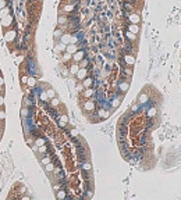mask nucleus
Masks as SVG:
<instances>
[{
	"label": "nucleus",
	"instance_id": "obj_15",
	"mask_svg": "<svg viewBox=\"0 0 181 200\" xmlns=\"http://www.w3.org/2000/svg\"><path fill=\"white\" fill-rule=\"evenodd\" d=\"M63 33H64V31H63L60 26H57L56 29H55V32H53V39H55V43L60 40V38H61Z\"/></svg>",
	"mask_w": 181,
	"mask_h": 200
},
{
	"label": "nucleus",
	"instance_id": "obj_26",
	"mask_svg": "<svg viewBox=\"0 0 181 200\" xmlns=\"http://www.w3.org/2000/svg\"><path fill=\"white\" fill-rule=\"evenodd\" d=\"M8 14H11V8H10V6H6L4 8L0 10V18L6 17V15H8Z\"/></svg>",
	"mask_w": 181,
	"mask_h": 200
},
{
	"label": "nucleus",
	"instance_id": "obj_29",
	"mask_svg": "<svg viewBox=\"0 0 181 200\" xmlns=\"http://www.w3.org/2000/svg\"><path fill=\"white\" fill-rule=\"evenodd\" d=\"M20 115H21V118H22V119H25L28 115H29V108L24 106L22 108H21V111H20Z\"/></svg>",
	"mask_w": 181,
	"mask_h": 200
},
{
	"label": "nucleus",
	"instance_id": "obj_2",
	"mask_svg": "<svg viewBox=\"0 0 181 200\" xmlns=\"http://www.w3.org/2000/svg\"><path fill=\"white\" fill-rule=\"evenodd\" d=\"M15 24V18H14V15L13 14H8L6 17H3V18H0V25H1V28L3 29H8V28H13Z\"/></svg>",
	"mask_w": 181,
	"mask_h": 200
},
{
	"label": "nucleus",
	"instance_id": "obj_6",
	"mask_svg": "<svg viewBox=\"0 0 181 200\" xmlns=\"http://www.w3.org/2000/svg\"><path fill=\"white\" fill-rule=\"evenodd\" d=\"M117 89H119V92L121 94L127 93L128 89H130V81H128V79H123V81H120L119 85H117Z\"/></svg>",
	"mask_w": 181,
	"mask_h": 200
},
{
	"label": "nucleus",
	"instance_id": "obj_42",
	"mask_svg": "<svg viewBox=\"0 0 181 200\" xmlns=\"http://www.w3.org/2000/svg\"><path fill=\"white\" fill-rule=\"evenodd\" d=\"M14 60H15L17 64H21V63L24 61V54H17V57H15Z\"/></svg>",
	"mask_w": 181,
	"mask_h": 200
},
{
	"label": "nucleus",
	"instance_id": "obj_43",
	"mask_svg": "<svg viewBox=\"0 0 181 200\" xmlns=\"http://www.w3.org/2000/svg\"><path fill=\"white\" fill-rule=\"evenodd\" d=\"M6 106V97L3 96V93H0V108Z\"/></svg>",
	"mask_w": 181,
	"mask_h": 200
},
{
	"label": "nucleus",
	"instance_id": "obj_4",
	"mask_svg": "<svg viewBox=\"0 0 181 200\" xmlns=\"http://www.w3.org/2000/svg\"><path fill=\"white\" fill-rule=\"evenodd\" d=\"M95 107H96V103L92 99H85V101L82 103V108H84V111L87 112L95 111Z\"/></svg>",
	"mask_w": 181,
	"mask_h": 200
},
{
	"label": "nucleus",
	"instance_id": "obj_3",
	"mask_svg": "<svg viewBox=\"0 0 181 200\" xmlns=\"http://www.w3.org/2000/svg\"><path fill=\"white\" fill-rule=\"evenodd\" d=\"M127 21L128 24H139L141 22V15L138 11H127Z\"/></svg>",
	"mask_w": 181,
	"mask_h": 200
},
{
	"label": "nucleus",
	"instance_id": "obj_27",
	"mask_svg": "<svg viewBox=\"0 0 181 200\" xmlns=\"http://www.w3.org/2000/svg\"><path fill=\"white\" fill-rule=\"evenodd\" d=\"M36 78H35V76H31V75H29V76H28V82H27V86H29V88H35L36 86Z\"/></svg>",
	"mask_w": 181,
	"mask_h": 200
},
{
	"label": "nucleus",
	"instance_id": "obj_28",
	"mask_svg": "<svg viewBox=\"0 0 181 200\" xmlns=\"http://www.w3.org/2000/svg\"><path fill=\"white\" fill-rule=\"evenodd\" d=\"M156 114H157V108H156V107H150L149 110L146 111V115H148L149 118H153V117H156Z\"/></svg>",
	"mask_w": 181,
	"mask_h": 200
},
{
	"label": "nucleus",
	"instance_id": "obj_11",
	"mask_svg": "<svg viewBox=\"0 0 181 200\" xmlns=\"http://www.w3.org/2000/svg\"><path fill=\"white\" fill-rule=\"evenodd\" d=\"M110 114H112L110 110H107V108H99V110H98V118L106 119L110 117Z\"/></svg>",
	"mask_w": 181,
	"mask_h": 200
},
{
	"label": "nucleus",
	"instance_id": "obj_1",
	"mask_svg": "<svg viewBox=\"0 0 181 200\" xmlns=\"http://www.w3.org/2000/svg\"><path fill=\"white\" fill-rule=\"evenodd\" d=\"M17 38H18V31L13 26V28H8V29H4L3 32V39H4V42L7 44H10L11 46L13 43H15V40H17Z\"/></svg>",
	"mask_w": 181,
	"mask_h": 200
},
{
	"label": "nucleus",
	"instance_id": "obj_48",
	"mask_svg": "<svg viewBox=\"0 0 181 200\" xmlns=\"http://www.w3.org/2000/svg\"><path fill=\"white\" fill-rule=\"evenodd\" d=\"M6 119V111L0 108V121H4Z\"/></svg>",
	"mask_w": 181,
	"mask_h": 200
},
{
	"label": "nucleus",
	"instance_id": "obj_34",
	"mask_svg": "<svg viewBox=\"0 0 181 200\" xmlns=\"http://www.w3.org/2000/svg\"><path fill=\"white\" fill-rule=\"evenodd\" d=\"M78 64H80V67H82V68H88V65H89V60H88L87 57H84Z\"/></svg>",
	"mask_w": 181,
	"mask_h": 200
},
{
	"label": "nucleus",
	"instance_id": "obj_7",
	"mask_svg": "<svg viewBox=\"0 0 181 200\" xmlns=\"http://www.w3.org/2000/svg\"><path fill=\"white\" fill-rule=\"evenodd\" d=\"M123 61H124L125 65H134V63H135V56L132 54V53H125L123 54Z\"/></svg>",
	"mask_w": 181,
	"mask_h": 200
},
{
	"label": "nucleus",
	"instance_id": "obj_22",
	"mask_svg": "<svg viewBox=\"0 0 181 200\" xmlns=\"http://www.w3.org/2000/svg\"><path fill=\"white\" fill-rule=\"evenodd\" d=\"M82 85H84V88H92V85H94V78H91V76H87L85 79H82Z\"/></svg>",
	"mask_w": 181,
	"mask_h": 200
},
{
	"label": "nucleus",
	"instance_id": "obj_41",
	"mask_svg": "<svg viewBox=\"0 0 181 200\" xmlns=\"http://www.w3.org/2000/svg\"><path fill=\"white\" fill-rule=\"evenodd\" d=\"M85 88H84V85H82V82L78 81V83H77V86H75V90L77 92H80V93H82V90H84Z\"/></svg>",
	"mask_w": 181,
	"mask_h": 200
},
{
	"label": "nucleus",
	"instance_id": "obj_46",
	"mask_svg": "<svg viewBox=\"0 0 181 200\" xmlns=\"http://www.w3.org/2000/svg\"><path fill=\"white\" fill-rule=\"evenodd\" d=\"M31 104H32L31 99H29V97H24V106H25V107H29Z\"/></svg>",
	"mask_w": 181,
	"mask_h": 200
},
{
	"label": "nucleus",
	"instance_id": "obj_9",
	"mask_svg": "<svg viewBox=\"0 0 181 200\" xmlns=\"http://www.w3.org/2000/svg\"><path fill=\"white\" fill-rule=\"evenodd\" d=\"M70 22V17L67 14H59L57 17V25L61 26V25H67Z\"/></svg>",
	"mask_w": 181,
	"mask_h": 200
},
{
	"label": "nucleus",
	"instance_id": "obj_8",
	"mask_svg": "<svg viewBox=\"0 0 181 200\" xmlns=\"http://www.w3.org/2000/svg\"><path fill=\"white\" fill-rule=\"evenodd\" d=\"M84 57H85V50L78 49L74 54H73V61H74V63H80Z\"/></svg>",
	"mask_w": 181,
	"mask_h": 200
},
{
	"label": "nucleus",
	"instance_id": "obj_32",
	"mask_svg": "<svg viewBox=\"0 0 181 200\" xmlns=\"http://www.w3.org/2000/svg\"><path fill=\"white\" fill-rule=\"evenodd\" d=\"M49 103L52 107H59L60 106V99H57V97H53V99H49Z\"/></svg>",
	"mask_w": 181,
	"mask_h": 200
},
{
	"label": "nucleus",
	"instance_id": "obj_47",
	"mask_svg": "<svg viewBox=\"0 0 181 200\" xmlns=\"http://www.w3.org/2000/svg\"><path fill=\"white\" fill-rule=\"evenodd\" d=\"M6 6H8V0H0V10L4 8Z\"/></svg>",
	"mask_w": 181,
	"mask_h": 200
},
{
	"label": "nucleus",
	"instance_id": "obj_13",
	"mask_svg": "<svg viewBox=\"0 0 181 200\" xmlns=\"http://www.w3.org/2000/svg\"><path fill=\"white\" fill-rule=\"evenodd\" d=\"M66 47H67V44H64L63 42H60V40H59V42H56V44H55V51L61 54V53H64V51H66Z\"/></svg>",
	"mask_w": 181,
	"mask_h": 200
},
{
	"label": "nucleus",
	"instance_id": "obj_18",
	"mask_svg": "<svg viewBox=\"0 0 181 200\" xmlns=\"http://www.w3.org/2000/svg\"><path fill=\"white\" fill-rule=\"evenodd\" d=\"M60 42H63L64 44L71 43V32H64L60 38Z\"/></svg>",
	"mask_w": 181,
	"mask_h": 200
},
{
	"label": "nucleus",
	"instance_id": "obj_14",
	"mask_svg": "<svg viewBox=\"0 0 181 200\" xmlns=\"http://www.w3.org/2000/svg\"><path fill=\"white\" fill-rule=\"evenodd\" d=\"M94 94H95V90L92 88H85V89L82 90V97H84V99H91Z\"/></svg>",
	"mask_w": 181,
	"mask_h": 200
},
{
	"label": "nucleus",
	"instance_id": "obj_45",
	"mask_svg": "<svg viewBox=\"0 0 181 200\" xmlns=\"http://www.w3.org/2000/svg\"><path fill=\"white\" fill-rule=\"evenodd\" d=\"M68 133H70V136H71V138H77V136H78V131H77L75 128H73Z\"/></svg>",
	"mask_w": 181,
	"mask_h": 200
},
{
	"label": "nucleus",
	"instance_id": "obj_50",
	"mask_svg": "<svg viewBox=\"0 0 181 200\" xmlns=\"http://www.w3.org/2000/svg\"><path fill=\"white\" fill-rule=\"evenodd\" d=\"M0 86H4V78L1 76V74H0Z\"/></svg>",
	"mask_w": 181,
	"mask_h": 200
},
{
	"label": "nucleus",
	"instance_id": "obj_33",
	"mask_svg": "<svg viewBox=\"0 0 181 200\" xmlns=\"http://www.w3.org/2000/svg\"><path fill=\"white\" fill-rule=\"evenodd\" d=\"M123 71H124V75H125V76H128V78L132 75V68L130 67V65H125V67H123Z\"/></svg>",
	"mask_w": 181,
	"mask_h": 200
},
{
	"label": "nucleus",
	"instance_id": "obj_19",
	"mask_svg": "<svg viewBox=\"0 0 181 200\" xmlns=\"http://www.w3.org/2000/svg\"><path fill=\"white\" fill-rule=\"evenodd\" d=\"M124 36L127 38V39H128L130 42H132V43H134V42H135V40L138 39V35H137V33H132V32H130L128 29H125Z\"/></svg>",
	"mask_w": 181,
	"mask_h": 200
},
{
	"label": "nucleus",
	"instance_id": "obj_51",
	"mask_svg": "<svg viewBox=\"0 0 181 200\" xmlns=\"http://www.w3.org/2000/svg\"><path fill=\"white\" fill-rule=\"evenodd\" d=\"M21 199H22V200H29V199H31V197H29V196H22Z\"/></svg>",
	"mask_w": 181,
	"mask_h": 200
},
{
	"label": "nucleus",
	"instance_id": "obj_12",
	"mask_svg": "<svg viewBox=\"0 0 181 200\" xmlns=\"http://www.w3.org/2000/svg\"><path fill=\"white\" fill-rule=\"evenodd\" d=\"M78 69H80V64H78V63L71 61V64L68 65L70 75H71V76H75V75H77V72H78Z\"/></svg>",
	"mask_w": 181,
	"mask_h": 200
},
{
	"label": "nucleus",
	"instance_id": "obj_23",
	"mask_svg": "<svg viewBox=\"0 0 181 200\" xmlns=\"http://www.w3.org/2000/svg\"><path fill=\"white\" fill-rule=\"evenodd\" d=\"M121 99H123V94H121V96H117V97H114V99L112 100V103H110V104H112V108H117V107L121 104Z\"/></svg>",
	"mask_w": 181,
	"mask_h": 200
},
{
	"label": "nucleus",
	"instance_id": "obj_20",
	"mask_svg": "<svg viewBox=\"0 0 181 200\" xmlns=\"http://www.w3.org/2000/svg\"><path fill=\"white\" fill-rule=\"evenodd\" d=\"M127 29H128L130 32H132V33H137L138 35L141 28H139V24H128L127 25Z\"/></svg>",
	"mask_w": 181,
	"mask_h": 200
},
{
	"label": "nucleus",
	"instance_id": "obj_44",
	"mask_svg": "<svg viewBox=\"0 0 181 200\" xmlns=\"http://www.w3.org/2000/svg\"><path fill=\"white\" fill-rule=\"evenodd\" d=\"M61 74H63V76H64V78H66V76H68V75H70L68 67H64V68H61Z\"/></svg>",
	"mask_w": 181,
	"mask_h": 200
},
{
	"label": "nucleus",
	"instance_id": "obj_54",
	"mask_svg": "<svg viewBox=\"0 0 181 200\" xmlns=\"http://www.w3.org/2000/svg\"><path fill=\"white\" fill-rule=\"evenodd\" d=\"M0 74H1V68H0Z\"/></svg>",
	"mask_w": 181,
	"mask_h": 200
},
{
	"label": "nucleus",
	"instance_id": "obj_36",
	"mask_svg": "<svg viewBox=\"0 0 181 200\" xmlns=\"http://www.w3.org/2000/svg\"><path fill=\"white\" fill-rule=\"evenodd\" d=\"M34 144H36L38 147H39V146H42V144H46V140H45L43 138H36L35 142H34Z\"/></svg>",
	"mask_w": 181,
	"mask_h": 200
},
{
	"label": "nucleus",
	"instance_id": "obj_5",
	"mask_svg": "<svg viewBox=\"0 0 181 200\" xmlns=\"http://www.w3.org/2000/svg\"><path fill=\"white\" fill-rule=\"evenodd\" d=\"M74 11H75V4H71V3H64L61 6V8H60V14H67V15H70V14H73Z\"/></svg>",
	"mask_w": 181,
	"mask_h": 200
},
{
	"label": "nucleus",
	"instance_id": "obj_37",
	"mask_svg": "<svg viewBox=\"0 0 181 200\" xmlns=\"http://www.w3.org/2000/svg\"><path fill=\"white\" fill-rule=\"evenodd\" d=\"M39 100H42V101H48L49 97H48V93H46V90H42L41 93H39Z\"/></svg>",
	"mask_w": 181,
	"mask_h": 200
},
{
	"label": "nucleus",
	"instance_id": "obj_21",
	"mask_svg": "<svg viewBox=\"0 0 181 200\" xmlns=\"http://www.w3.org/2000/svg\"><path fill=\"white\" fill-rule=\"evenodd\" d=\"M78 49H80V46H78L77 43H68L67 44V47H66V51H68V53H71V54H74Z\"/></svg>",
	"mask_w": 181,
	"mask_h": 200
},
{
	"label": "nucleus",
	"instance_id": "obj_30",
	"mask_svg": "<svg viewBox=\"0 0 181 200\" xmlns=\"http://www.w3.org/2000/svg\"><path fill=\"white\" fill-rule=\"evenodd\" d=\"M81 168H82V171H84V172H91V169H92V165H91V162L85 161V162H82Z\"/></svg>",
	"mask_w": 181,
	"mask_h": 200
},
{
	"label": "nucleus",
	"instance_id": "obj_16",
	"mask_svg": "<svg viewBox=\"0 0 181 200\" xmlns=\"http://www.w3.org/2000/svg\"><path fill=\"white\" fill-rule=\"evenodd\" d=\"M60 60H61L63 63L73 61V54H71V53H68V51H64V53H61V54H60Z\"/></svg>",
	"mask_w": 181,
	"mask_h": 200
},
{
	"label": "nucleus",
	"instance_id": "obj_35",
	"mask_svg": "<svg viewBox=\"0 0 181 200\" xmlns=\"http://www.w3.org/2000/svg\"><path fill=\"white\" fill-rule=\"evenodd\" d=\"M55 168H56V167H55V164H53V162H49V164H46V165H45V171H46V172H53V171H55Z\"/></svg>",
	"mask_w": 181,
	"mask_h": 200
},
{
	"label": "nucleus",
	"instance_id": "obj_39",
	"mask_svg": "<svg viewBox=\"0 0 181 200\" xmlns=\"http://www.w3.org/2000/svg\"><path fill=\"white\" fill-rule=\"evenodd\" d=\"M28 76H29V75H27V74H22L21 76H20V82H21V85H27V82H28Z\"/></svg>",
	"mask_w": 181,
	"mask_h": 200
},
{
	"label": "nucleus",
	"instance_id": "obj_25",
	"mask_svg": "<svg viewBox=\"0 0 181 200\" xmlns=\"http://www.w3.org/2000/svg\"><path fill=\"white\" fill-rule=\"evenodd\" d=\"M67 197V192L64 190V189H59V190H56V199L59 200H63Z\"/></svg>",
	"mask_w": 181,
	"mask_h": 200
},
{
	"label": "nucleus",
	"instance_id": "obj_52",
	"mask_svg": "<svg viewBox=\"0 0 181 200\" xmlns=\"http://www.w3.org/2000/svg\"><path fill=\"white\" fill-rule=\"evenodd\" d=\"M4 92V86H0V93H3Z\"/></svg>",
	"mask_w": 181,
	"mask_h": 200
},
{
	"label": "nucleus",
	"instance_id": "obj_17",
	"mask_svg": "<svg viewBox=\"0 0 181 200\" xmlns=\"http://www.w3.org/2000/svg\"><path fill=\"white\" fill-rule=\"evenodd\" d=\"M67 124H68V115H67V114H61V115H60V119H59V126L66 128Z\"/></svg>",
	"mask_w": 181,
	"mask_h": 200
},
{
	"label": "nucleus",
	"instance_id": "obj_31",
	"mask_svg": "<svg viewBox=\"0 0 181 200\" xmlns=\"http://www.w3.org/2000/svg\"><path fill=\"white\" fill-rule=\"evenodd\" d=\"M46 90V93H48V97L49 99H53V97H56V90L55 89H52V88H48V89H45Z\"/></svg>",
	"mask_w": 181,
	"mask_h": 200
},
{
	"label": "nucleus",
	"instance_id": "obj_53",
	"mask_svg": "<svg viewBox=\"0 0 181 200\" xmlns=\"http://www.w3.org/2000/svg\"><path fill=\"white\" fill-rule=\"evenodd\" d=\"M1 135H3V128L0 126V136H1Z\"/></svg>",
	"mask_w": 181,
	"mask_h": 200
},
{
	"label": "nucleus",
	"instance_id": "obj_40",
	"mask_svg": "<svg viewBox=\"0 0 181 200\" xmlns=\"http://www.w3.org/2000/svg\"><path fill=\"white\" fill-rule=\"evenodd\" d=\"M41 162L43 164V165H46V164H49V162H52V158H50L48 154H45V157H42V160H41Z\"/></svg>",
	"mask_w": 181,
	"mask_h": 200
},
{
	"label": "nucleus",
	"instance_id": "obj_38",
	"mask_svg": "<svg viewBox=\"0 0 181 200\" xmlns=\"http://www.w3.org/2000/svg\"><path fill=\"white\" fill-rule=\"evenodd\" d=\"M46 151H48V146L46 144H42V146L38 147V153L39 154H46Z\"/></svg>",
	"mask_w": 181,
	"mask_h": 200
},
{
	"label": "nucleus",
	"instance_id": "obj_10",
	"mask_svg": "<svg viewBox=\"0 0 181 200\" xmlns=\"http://www.w3.org/2000/svg\"><path fill=\"white\" fill-rule=\"evenodd\" d=\"M88 76V68H82V67H80V69H78V72H77V75H75V78H77V81L81 82L82 79H85Z\"/></svg>",
	"mask_w": 181,
	"mask_h": 200
},
{
	"label": "nucleus",
	"instance_id": "obj_24",
	"mask_svg": "<svg viewBox=\"0 0 181 200\" xmlns=\"http://www.w3.org/2000/svg\"><path fill=\"white\" fill-rule=\"evenodd\" d=\"M148 100H149V96L145 93V92L138 96V103H139V104H145V103H148Z\"/></svg>",
	"mask_w": 181,
	"mask_h": 200
},
{
	"label": "nucleus",
	"instance_id": "obj_49",
	"mask_svg": "<svg viewBox=\"0 0 181 200\" xmlns=\"http://www.w3.org/2000/svg\"><path fill=\"white\" fill-rule=\"evenodd\" d=\"M138 108H139V103H135V104H132L131 111H132V112H137V111H138Z\"/></svg>",
	"mask_w": 181,
	"mask_h": 200
}]
</instances>
